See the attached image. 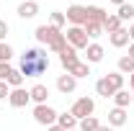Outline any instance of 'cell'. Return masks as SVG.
Listing matches in <instances>:
<instances>
[{"instance_id": "18", "label": "cell", "mask_w": 134, "mask_h": 131, "mask_svg": "<svg viewBox=\"0 0 134 131\" xmlns=\"http://www.w3.org/2000/svg\"><path fill=\"white\" fill-rule=\"evenodd\" d=\"M119 28H124V23L119 21L116 13H108V16H106V21H103V31L114 33V31H119Z\"/></svg>"}, {"instance_id": "5", "label": "cell", "mask_w": 134, "mask_h": 131, "mask_svg": "<svg viewBox=\"0 0 134 131\" xmlns=\"http://www.w3.org/2000/svg\"><path fill=\"white\" fill-rule=\"evenodd\" d=\"M70 113L75 116L77 121H83V118H88V116H93V113H96V100H93V98H88V95L77 98L75 103H72Z\"/></svg>"}, {"instance_id": "17", "label": "cell", "mask_w": 134, "mask_h": 131, "mask_svg": "<svg viewBox=\"0 0 134 131\" xmlns=\"http://www.w3.org/2000/svg\"><path fill=\"white\" fill-rule=\"evenodd\" d=\"M116 69L121 72V75H134V59L129 57V54L119 57V62H116Z\"/></svg>"}, {"instance_id": "34", "label": "cell", "mask_w": 134, "mask_h": 131, "mask_svg": "<svg viewBox=\"0 0 134 131\" xmlns=\"http://www.w3.org/2000/svg\"><path fill=\"white\" fill-rule=\"evenodd\" d=\"M129 57H132V59H134V41H132V44H129Z\"/></svg>"}, {"instance_id": "25", "label": "cell", "mask_w": 134, "mask_h": 131, "mask_svg": "<svg viewBox=\"0 0 134 131\" xmlns=\"http://www.w3.org/2000/svg\"><path fill=\"white\" fill-rule=\"evenodd\" d=\"M129 103H132L129 90H119L116 95H114V105H116V108H129Z\"/></svg>"}, {"instance_id": "8", "label": "cell", "mask_w": 134, "mask_h": 131, "mask_svg": "<svg viewBox=\"0 0 134 131\" xmlns=\"http://www.w3.org/2000/svg\"><path fill=\"white\" fill-rule=\"evenodd\" d=\"M57 90H59L62 95H70V93H75V90H77V80H75L70 72H65V75H59V77H57Z\"/></svg>"}, {"instance_id": "28", "label": "cell", "mask_w": 134, "mask_h": 131, "mask_svg": "<svg viewBox=\"0 0 134 131\" xmlns=\"http://www.w3.org/2000/svg\"><path fill=\"white\" fill-rule=\"evenodd\" d=\"M8 85H10V90H13V87H21V85H23V75H21V72H18V69H13V72H10V75H8Z\"/></svg>"}, {"instance_id": "23", "label": "cell", "mask_w": 134, "mask_h": 131, "mask_svg": "<svg viewBox=\"0 0 134 131\" xmlns=\"http://www.w3.org/2000/svg\"><path fill=\"white\" fill-rule=\"evenodd\" d=\"M77 129L80 131H98L100 121L96 118V116H88V118H83V121H77Z\"/></svg>"}, {"instance_id": "36", "label": "cell", "mask_w": 134, "mask_h": 131, "mask_svg": "<svg viewBox=\"0 0 134 131\" xmlns=\"http://www.w3.org/2000/svg\"><path fill=\"white\" fill-rule=\"evenodd\" d=\"M49 131H65V129H59V126L54 123V126H49Z\"/></svg>"}, {"instance_id": "35", "label": "cell", "mask_w": 134, "mask_h": 131, "mask_svg": "<svg viewBox=\"0 0 134 131\" xmlns=\"http://www.w3.org/2000/svg\"><path fill=\"white\" fill-rule=\"evenodd\" d=\"M129 87H132V93H134V75H129Z\"/></svg>"}, {"instance_id": "14", "label": "cell", "mask_w": 134, "mask_h": 131, "mask_svg": "<svg viewBox=\"0 0 134 131\" xmlns=\"http://www.w3.org/2000/svg\"><path fill=\"white\" fill-rule=\"evenodd\" d=\"M57 126L65 129V131H75V129H77V118L70 113V111H65V113L57 116Z\"/></svg>"}, {"instance_id": "15", "label": "cell", "mask_w": 134, "mask_h": 131, "mask_svg": "<svg viewBox=\"0 0 134 131\" xmlns=\"http://www.w3.org/2000/svg\"><path fill=\"white\" fill-rule=\"evenodd\" d=\"M39 13V3H31V0H23L21 5H18V16L23 18V21H29Z\"/></svg>"}, {"instance_id": "32", "label": "cell", "mask_w": 134, "mask_h": 131, "mask_svg": "<svg viewBox=\"0 0 134 131\" xmlns=\"http://www.w3.org/2000/svg\"><path fill=\"white\" fill-rule=\"evenodd\" d=\"M129 39L134 41V23H129Z\"/></svg>"}, {"instance_id": "2", "label": "cell", "mask_w": 134, "mask_h": 131, "mask_svg": "<svg viewBox=\"0 0 134 131\" xmlns=\"http://www.w3.org/2000/svg\"><path fill=\"white\" fill-rule=\"evenodd\" d=\"M34 36H36V41H39V44H44L52 54H62V51L67 49L65 33L59 31L57 26H52V23H41V26H36Z\"/></svg>"}, {"instance_id": "33", "label": "cell", "mask_w": 134, "mask_h": 131, "mask_svg": "<svg viewBox=\"0 0 134 131\" xmlns=\"http://www.w3.org/2000/svg\"><path fill=\"white\" fill-rule=\"evenodd\" d=\"M111 3H114V5L119 8V5H124V3H129V0H111Z\"/></svg>"}, {"instance_id": "19", "label": "cell", "mask_w": 134, "mask_h": 131, "mask_svg": "<svg viewBox=\"0 0 134 131\" xmlns=\"http://www.w3.org/2000/svg\"><path fill=\"white\" fill-rule=\"evenodd\" d=\"M67 72H70L75 80H80V77H88V75H90V64H88V62H77V64L70 67Z\"/></svg>"}, {"instance_id": "24", "label": "cell", "mask_w": 134, "mask_h": 131, "mask_svg": "<svg viewBox=\"0 0 134 131\" xmlns=\"http://www.w3.org/2000/svg\"><path fill=\"white\" fill-rule=\"evenodd\" d=\"M83 31L88 33V39H98V36H103V23H93V21H88L83 26Z\"/></svg>"}, {"instance_id": "11", "label": "cell", "mask_w": 134, "mask_h": 131, "mask_svg": "<svg viewBox=\"0 0 134 131\" xmlns=\"http://www.w3.org/2000/svg\"><path fill=\"white\" fill-rule=\"evenodd\" d=\"M108 41H111V46H114V49H121V46H126V44H129V28L124 26V28H119V31L108 33Z\"/></svg>"}, {"instance_id": "12", "label": "cell", "mask_w": 134, "mask_h": 131, "mask_svg": "<svg viewBox=\"0 0 134 131\" xmlns=\"http://www.w3.org/2000/svg\"><path fill=\"white\" fill-rule=\"evenodd\" d=\"M77 62H80V57H77V49H72V46L67 44V49L59 54V64L65 67V72H67L70 67H72V64H77Z\"/></svg>"}, {"instance_id": "29", "label": "cell", "mask_w": 134, "mask_h": 131, "mask_svg": "<svg viewBox=\"0 0 134 131\" xmlns=\"http://www.w3.org/2000/svg\"><path fill=\"white\" fill-rule=\"evenodd\" d=\"M10 72H13V67H10V62H0V80L5 82Z\"/></svg>"}, {"instance_id": "3", "label": "cell", "mask_w": 134, "mask_h": 131, "mask_svg": "<svg viewBox=\"0 0 134 131\" xmlns=\"http://www.w3.org/2000/svg\"><path fill=\"white\" fill-rule=\"evenodd\" d=\"M31 116H34V121H36L39 126H47V129H49V126L57 123V116H59V113L52 108L49 103H41V105H34Z\"/></svg>"}, {"instance_id": "21", "label": "cell", "mask_w": 134, "mask_h": 131, "mask_svg": "<svg viewBox=\"0 0 134 131\" xmlns=\"http://www.w3.org/2000/svg\"><path fill=\"white\" fill-rule=\"evenodd\" d=\"M96 93H98L100 98H114V95H116V93H114V87L108 85V80H106V77H100V80L96 82Z\"/></svg>"}, {"instance_id": "38", "label": "cell", "mask_w": 134, "mask_h": 131, "mask_svg": "<svg viewBox=\"0 0 134 131\" xmlns=\"http://www.w3.org/2000/svg\"><path fill=\"white\" fill-rule=\"evenodd\" d=\"M132 103H134V93H132Z\"/></svg>"}, {"instance_id": "37", "label": "cell", "mask_w": 134, "mask_h": 131, "mask_svg": "<svg viewBox=\"0 0 134 131\" xmlns=\"http://www.w3.org/2000/svg\"><path fill=\"white\" fill-rule=\"evenodd\" d=\"M98 131H116V129H111V126H100Z\"/></svg>"}, {"instance_id": "9", "label": "cell", "mask_w": 134, "mask_h": 131, "mask_svg": "<svg viewBox=\"0 0 134 131\" xmlns=\"http://www.w3.org/2000/svg\"><path fill=\"white\" fill-rule=\"evenodd\" d=\"M103 57H106V49L100 46V44H88V49H85V62L88 64H98V62H103Z\"/></svg>"}, {"instance_id": "6", "label": "cell", "mask_w": 134, "mask_h": 131, "mask_svg": "<svg viewBox=\"0 0 134 131\" xmlns=\"http://www.w3.org/2000/svg\"><path fill=\"white\" fill-rule=\"evenodd\" d=\"M65 18L70 26H85L88 23V5H70Z\"/></svg>"}, {"instance_id": "7", "label": "cell", "mask_w": 134, "mask_h": 131, "mask_svg": "<svg viewBox=\"0 0 134 131\" xmlns=\"http://www.w3.org/2000/svg\"><path fill=\"white\" fill-rule=\"evenodd\" d=\"M8 103H10L13 108H26V105L31 103V95H29V90H23V87H13L10 95H8Z\"/></svg>"}, {"instance_id": "13", "label": "cell", "mask_w": 134, "mask_h": 131, "mask_svg": "<svg viewBox=\"0 0 134 131\" xmlns=\"http://www.w3.org/2000/svg\"><path fill=\"white\" fill-rule=\"evenodd\" d=\"M29 95H31V100L36 103V105H41V103H47V98H49V87L41 85V82H36L31 90H29Z\"/></svg>"}, {"instance_id": "1", "label": "cell", "mask_w": 134, "mask_h": 131, "mask_svg": "<svg viewBox=\"0 0 134 131\" xmlns=\"http://www.w3.org/2000/svg\"><path fill=\"white\" fill-rule=\"evenodd\" d=\"M47 67H49V57H47V49H26L21 54V75L23 77H39V75H44L47 72Z\"/></svg>"}, {"instance_id": "26", "label": "cell", "mask_w": 134, "mask_h": 131, "mask_svg": "<svg viewBox=\"0 0 134 131\" xmlns=\"http://www.w3.org/2000/svg\"><path fill=\"white\" fill-rule=\"evenodd\" d=\"M49 23H52V26H57V28L62 31V28H65V23H67V18H65V13H59V10H52Z\"/></svg>"}, {"instance_id": "16", "label": "cell", "mask_w": 134, "mask_h": 131, "mask_svg": "<svg viewBox=\"0 0 134 131\" xmlns=\"http://www.w3.org/2000/svg\"><path fill=\"white\" fill-rule=\"evenodd\" d=\"M116 16H119V21H121V23H126V21H129V23H134V5H132V3L119 5V8H116Z\"/></svg>"}, {"instance_id": "4", "label": "cell", "mask_w": 134, "mask_h": 131, "mask_svg": "<svg viewBox=\"0 0 134 131\" xmlns=\"http://www.w3.org/2000/svg\"><path fill=\"white\" fill-rule=\"evenodd\" d=\"M65 39H67V44L72 46V49H77V51H85L88 49V33L83 31V26H70L65 33Z\"/></svg>"}, {"instance_id": "22", "label": "cell", "mask_w": 134, "mask_h": 131, "mask_svg": "<svg viewBox=\"0 0 134 131\" xmlns=\"http://www.w3.org/2000/svg\"><path fill=\"white\" fill-rule=\"evenodd\" d=\"M106 80H108V85H111V87H114V93H119V90H124V75H121V72H108V75H106Z\"/></svg>"}, {"instance_id": "31", "label": "cell", "mask_w": 134, "mask_h": 131, "mask_svg": "<svg viewBox=\"0 0 134 131\" xmlns=\"http://www.w3.org/2000/svg\"><path fill=\"white\" fill-rule=\"evenodd\" d=\"M10 31V26H8V21H0V41H5V36Z\"/></svg>"}, {"instance_id": "27", "label": "cell", "mask_w": 134, "mask_h": 131, "mask_svg": "<svg viewBox=\"0 0 134 131\" xmlns=\"http://www.w3.org/2000/svg\"><path fill=\"white\" fill-rule=\"evenodd\" d=\"M13 54H16V51H13V46H10V44L0 41V62H10V59H13Z\"/></svg>"}, {"instance_id": "39", "label": "cell", "mask_w": 134, "mask_h": 131, "mask_svg": "<svg viewBox=\"0 0 134 131\" xmlns=\"http://www.w3.org/2000/svg\"><path fill=\"white\" fill-rule=\"evenodd\" d=\"M31 3H39V0H31Z\"/></svg>"}, {"instance_id": "30", "label": "cell", "mask_w": 134, "mask_h": 131, "mask_svg": "<svg viewBox=\"0 0 134 131\" xmlns=\"http://www.w3.org/2000/svg\"><path fill=\"white\" fill-rule=\"evenodd\" d=\"M8 95H10V85H8V82H3V80H0V100H5V98H8Z\"/></svg>"}, {"instance_id": "10", "label": "cell", "mask_w": 134, "mask_h": 131, "mask_svg": "<svg viewBox=\"0 0 134 131\" xmlns=\"http://www.w3.org/2000/svg\"><path fill=\"white\" fill-rule=\"evenodd\" d=\"M126 118H129V113H126V108H111L108 111V126L111 129H119V126H124L126 123Z\"/></svg>"}, {"instance_id": "20", "label": "cell", "mask_w": 134, "mask_h": 131, "mask_svg": "<svg viewBox=\"0 0 134 131\" xmlns=\"http://www.w3.org/2000/svg\"><path fill=\"white\" fill-rule=\"evenodd\" d=\"M106 16H108V13H106L100 5H88V21H93V23H103Z\"/></svg>"}]
</instances>
